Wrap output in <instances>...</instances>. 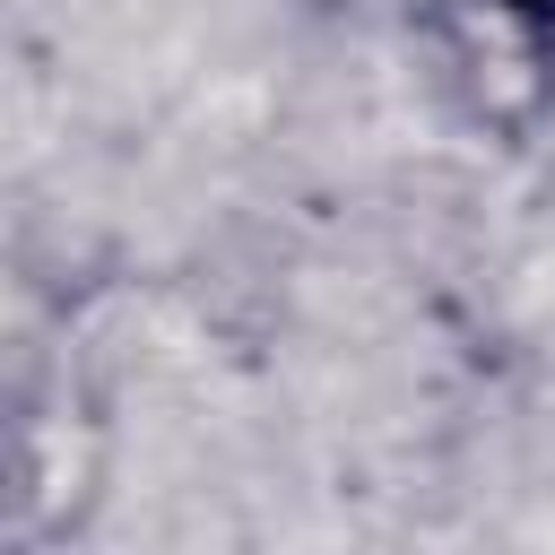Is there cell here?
Instances as JSON below:
<instances>
[{"instance_id":"1","label":"cell","mask_w":555,"mask_h":555,"mask_svg":"<svg viewBox=\"0 0 555 555\" xmlns=\"http://www.w3.org/2000/svg\"><path fill=\"white\" fill-rule=\"evenodd\" d=\"M460 9L503 17V26H520V35H546V43H555V0H460Z\"/></svg>"}]
</instances>
